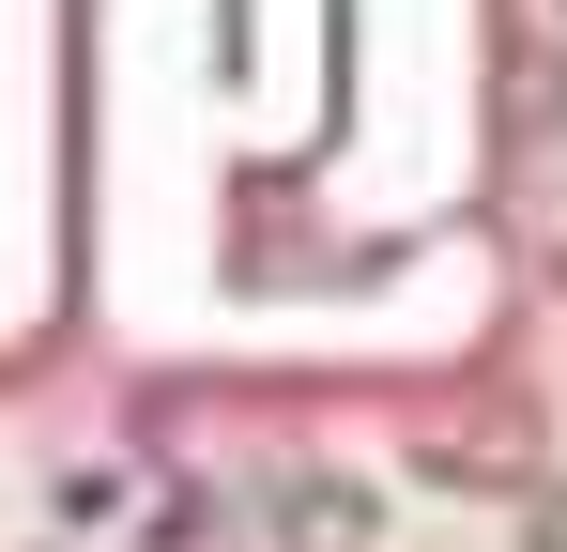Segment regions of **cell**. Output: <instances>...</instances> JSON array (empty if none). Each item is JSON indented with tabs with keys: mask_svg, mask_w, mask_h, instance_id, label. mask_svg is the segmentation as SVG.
Masks as SVG:
<instances>
[{
	"mask_svg": "<svg viewBox=\"0 0 567 552\" xmlns=\"http://www.w3.org/2000/svg\"><path fill=\"white\" fill-rule=\"evenodd\" d=\"M369 491H353V476H277V538L291 552H369Z\"/></svg>",
	"mask_w": 567,
	"mask_h": 552,
	"instance_id": "1",
	"label": "cell"
}]
</instances>
